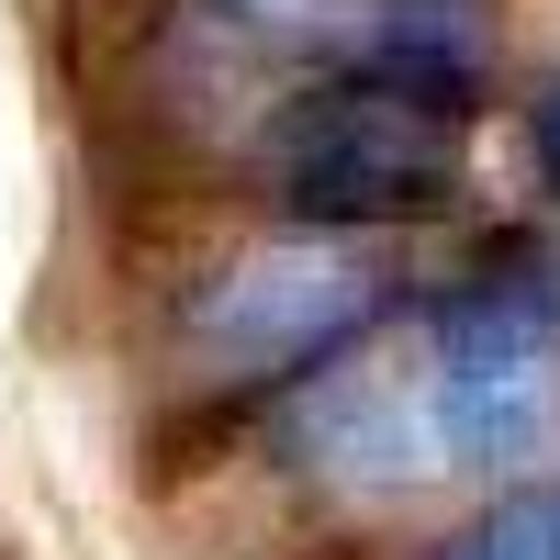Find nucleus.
I'll use <instances>...</instances> for the list:
<instances>
[{
  "mask_svg": "<svg viewBox=\"0 0 560 560\" xmlns=\"http://www.w3.org/2000/svg\"><path fill=\"white\" fill-rule=\"evenodd\" d=\"M427 560H560V493H493L482 516H459Z\"/></svg>",
  "mask_w": 560,
  "mask_h": 560,
  "instance_id": "39448f33",
  "label": "nucleus"
},
{
  "mask_svg": "<svg viewBox=\"0 0 560 560\" xmlns=\"http://www.w3.org/2000/svg\"><path fill=\"white\" fill-rule=\"evenodd\" d=\"M527 158H538V179H549V202H560V68L527 90Z\"/></svg>",
  "mask_w": 560,
  "mask_h": 560,
  "instance_id": "423d86ee",
  "label": "nucleus"
},
{
  "mask_svg": "<svg viewBox=\"0 0 560 560\" xmlns=\"http://www.w3.org/2000/svg\"><path fill=\"white\" fill-rule=\"evenodd\" d=\"M292 438L314 459V482H337V493H404L415 471H448L438 459V404H427V359L404 370L382 337L292 393Z\"/></svg>",
  "mask_w": 560,
  "mask_h": 560,
  "instance_id": "20e7f679",
  "label": "nucleus"
},
{
  "mask_svg": "<svg viewBox=\"0 0 560 560\" xmlns=\"http://www.w3.org/2000/svg\"><path fill=\"white\" fill-rule=\"evenodd\" d=\"M382 314H393V269L370 247L280 236V247H247L191 303V348L236 393H303L314 370H337L382 337Z\"/></svg>",
  "mask_w": 560,
  "mask_h": 560,
  "instance_id": "7ed1b4c3",
  "label": "nucleus"
},
{
  "mask_svg": "<svg viewBox=\"0 0 560 560\" xmlns=\"http://www.w3.org/2000/svg\"><path fill=\"white\" fill-rule=\"evenodd\" d=\"M427 404H438V459L471 482L516 493L560 448V303L527 269L459 280L427 314Z\"/></svg>",
  "mask_w": 560,
  "mask_h": 560,
  "instance_id": "f03ea898",
  "label": "nucleus"
},
{
  "mask_svg": "<svg viewBox=\"0 0 560 560\" xmlns=\"http://www.w3.org/2000/svg\"><path fill=\"white\" fill-rule=\"evenodd\" d=\"M258 147H269V202L292 236H382V224H415L459 191V124L448 113H415L370 79H303L258 113Z\"/></svg>",
  "mask_w": 560,
  "mask_h": 560,
  "instance_id": "f257e3e1",
  "label": "nucleus"
}]
</instances>
